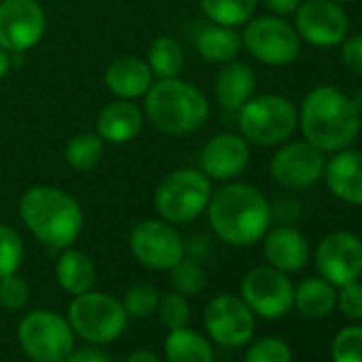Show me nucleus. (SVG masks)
<instances>
[{
  "mask_svg": "<svg viewBox=\"0 0 362 362\" xmlns=\"http://www.w3.org/2000/svg\"><path fill=\"white\" fill-rule=\"evenodd\" d=\"M332 3H337V5H343V3H351V0H332Z\"/></svg>",
  "mask_w": 362,
  "mask_h": 362,
  "instance_id": "obj_43",
  "label": "nucleus"
},
{
  "mask_svg": "<svg viewBox=\"0 0 362 362\" xmlns=\"http://www.w3.org/2000/svg\"><path fill=\"white\" fill-rule=\"evenodd\" d=\"M264 256L271 267L284 273H296L309 260V245L296 228L277 226L264 239Z\"/></svg>",
  "mask_w": 362,
  "mask_h": 362,
  "instance_id": "obj_20",
  "label": "nucleus"
},
{
  "mask_svg": "<svg viewBox=\"0 0 362 362\" xmlns=\"http://www.w3.org/2000/svg\"><path fill=\"white\" fill-rule=\"evenodd\" d=\"M69 324L81 339L107 345L122 337L128 326V313L115 296L90 290L75 296L69 305Z\"/></svg>",
  "mask_w": 362,
  "mask_h": 362,
  "instance_id": "obj_7",
  "label": "nucleus"
},
{
  "mask_svg": "<svg viewBox=\"0 0 362 362\" xmlns=\"http://www.w3.org/2000/svg\"><path fill=\"white\" fill-rule=\"evenodd\" d=\"M243 47L262 64L286 66L300 54V37L296 28L279 18H256L245 24L241 35Z\"/></svg>",
  "mask_w": 362,
  "mask_h": 362,
  "instance_id": "obj_9",
  "label": "nucleus"
},
{
  "mask_svg": "<svg viewBox=\"0 0 362 362\" xmlns=\"http://www.w3.org/2000/svg\"><path fill=\"white\" fill-rule=\"evenodd\" d=\"M105 156V141L98 132H81L66 143L64 160L71 168L86 173L98 166Z\"/></svg>",
  "mask_w": 362,
  "mask_h": 362,
  "instance_id": "obj_28",
  "label": "nucleus"
},
{
  "mask_svg": "<svg viewBox=\"0 0 362 362\" xmlns=\"http://www.w3.org/2000/svg\"><path fill=\"white\" fill-rule=\"evenodd\" d=\"M320 275L332 286H345L362 277V241L360 237L337 230L326 235L315 252Z\"/></svg>",
  "mask_w": 362,
  "mask_h": 362,
  "instance_id": "obj_14",
  "label": "nucleus"
},
{
  "mask_svg": "<svg viewBox=\"0 0 362 362\" xmlns=\"http://www.w3.org/2000/svg\"><path fill=\"white\" fill-rule=\"evenodd\" d=\"M56 277L60 288L71 294L79 296L90 292L96 284V267L94 262L79 250H64L56 264Z\"/></svg>",
  "mask_w": 362,
  "mask_h": 362,
  "instance_id": "obj_23",
  "label": "nucleus"
},
{
  "mask_svg": "<svg viewBox=\"0 0 362 362\" xmlns=\"http://www.w3.org/2000/svg\"><path fill=\"white\" fill-rule=\"evenodd\" d=\"M303 0H264V5L275 13V16H290L298 9Z\"/></svg>",
  "mask_w": 362,
  "mask_h": 362,
  "instance_id": "obj_40",
  "label": "nucleus"
},
{
  "mask_svg": "<svg viewBox=\"0 0 362 362\" xmlns=\"http://www.w3.org/2000/svg\"><path fill=\"white\" fill-rule=\"evenodd\" d=\"M47 30V16L37 0L0 3V47L9 54L33 49Z\"/></svg>",
  "mask_w": 362,
  "mask_h": 362,
  "instance_id": "obj_12",
  "label": "nucleus"
},
{
  "mask_svg": "<svg viewBox=\"0 0 362 362\" xmlns=\"http://www.w3.org/2000/svg\"><path fill=\"white\" fill-rule=\"evenodd\" d=\"M143 128V111L132 100L117 98L100 109L96 119V132L105 143H128Z\"/></svg>",
  "mask_w": 362,
  "mask_h": 362,
  "instance_id": "obj_21",
  "label": "nucleus"
},
{
  "mask_svg": "<svg viewBox=\"0 0 362 362\" xmlns=\"http://www.w3.org/2000/svg\"><path fill=\"white\" fill-rule=\"evenodd\" d=\"M360 113L356 103L332 86L313 88L298 113L300 130L322 153H334L354 143L360 132Z\"/></svg>",
  "mask_w": 362,
  "mask_h": 362,
  "instance_id": "obj_2",
  "label": "nucleus"
},
{
  "mask_svg": "<svg viewBox=\"0 0 362 362\" xmlns=\"http://www.w3.org/2000/svg\"><path fill=\"white\" fill-rule=\"evenodd\" d=\"M64 362H111V358L107 351L92 345V347H81V349L71 351Z\"/></svg>",
  "mask_w": 362,
  "mask_h": 362,
  "instance_id": "obj_39",
  "label": "nucleus"
},
{
  "mask_svg": "<svg viewBox=\"0 0 362 362\" xmlns=\"http://www.w3.org/2000/svg\"><path fill=\"white\" fill-rule=\"evenodd\" d=\"M9 69H11V54L0 47V81L7 77Z\"/></svg>",
  "mask_w": 362,
  "mask_h": 362,
  "instance_id": "obj_42",
  "label": "nucleus"
},
{
  "mask_svg": "<svg viewBox=\"0 0 362 362\" xmlns=\"http://www.w3.org/2000/svg\"><path fill=\"white\" fill-rule=\"evenodd\" d=\"M24 262V241L18 230L0 224V279L20 271Z\"/></svg>",
  "mask_w": 362,
  "mask_h": 362,
  "instance_id": "obj_31",
  "label": "nucleus"
},
{
  "mask_svg": "<svg viewBox=\"0 0 362 362\" xmlns=\"http://www.w3.org/2000/svg\"><path fill=\"white\" fill-rule=\"evenodd\" d=\"M132 256L151 271H168L186 256L184 241L166 220H143L130 233Z\"/></svg>",
  "mask_w": 362,
  "mask_h": 362,
  "instance_id": "obj_11",
  "label": "nucleus"
},
{
  "mask_svg": "<svg viewBox=\"0 0 362 362\" xmlns=\"http://www.w3.org/2000/svg\"><path fill=\"white\" fill-rule=\"evenodd\" d=\"M203 13L222 26H243L252 20L258 0H199Z\"/></svg>",
  "mask_w": 362,
  "mask_h": 362,
  "instance_id": "obj_29",
  "label": "nucleus"
},
{
  "mask_svg": "<svg viewBox=\"0 0 362 362\" xmlns=\"http://www.w3.org/2000/svg\"><path fill=\"white\" fill-rule=\"evenodd\" d=\"M241 47H243L241 35L235 28L222 24H211L203 28L197 37V49L201 58L216 64H226L235 60Z\"/></svg>",
  "mask_w": 362,
  "mask_h": 362,
  "instance_id": "obj_24",
  "label": "nucleus"
},
{
  "mask_svg": "<svg viewBox=\"0 0 362 362\" xmlns=\"http://www.w3.org/2000/svg\"><path fill=\"white\" fill-rule=\"evenodd\" d=\"M209 224L214 233L228 245L245 247L260 241L273 218V209L262 192L250 184H226L211 194Z\"/></svg>",
  "mask_w": 362,
  "mask_h": 362,
  "instance_id": "obj_1",
  "label": "nucleus"
},
{
  "mask_svg": "<svg viewBox=\"0 0 362 362\" xmlns=\"http://www.w3.org/2000/svg\"><path fill=\"white\" fill-rule=\"evenodd\" d=\"M211 179L199 168H177L168 173L153 194L156 211L170 224L197 220L209 205Z\"/></svg>",
  "mask_w": 362,
  "mask_h": 362,
  "instance_id": "obj_5",
  "label": "nucleus"
},
{
  "mask_svg": "<svg viewBox=\"0 0 362 362\" xmlns=\"http://www.w3.org/2000/svg\"><path fill=\"white\" fill-rule=\"evenodd\" d=\"M254 90H256V75L243 62L230 60L218 73L216 92L220 103L230 111H239L254 96Z\"/></svg>",
  "mask_w": 362,
  "mask_h": 362,
  "instance_id": "obj_22",
  "label": "nucleus"
},
{
  "mask_svg": "<svg viewBox=\"0 0 362 362\" xmlns=\"http://www.w3.org/2000/svg\"><path fill=\"white\" fill-rule=\"evenodd\" d=\"M328 190L349 205H362V151L341 149L324 166Z\"/></svg>",
  "mask_w": 362,
  "mask_h": 362,
  "instance_id": "obj_18",
  "label": "nucleus"
},
{
  "mask_svg": "<svg viewBox=\"0 0 362 362\" xmlns=\"http://www.w3.org/2000/svg\"><path fill=\"white\" fill-rule=\"evenodd\" d=\"M20 216L26 228L54 250L71 247L83 228L79 203L69 192L54 186L30 188L20 201Z\"/></svg>",
  "mask_w": 362,
  "mask_h": 362,
  "instance_id": "obj_3",
  "label": "nucleus"
},
{
  "mask_svg": "<svg viewBox=\"0 0 362 362\" xmlns=\"http://www.w3.org/2000/svg\"><path fill=\"white\" fill-rule=\"evenodd\" d=\"M294 28L303 41L315 47H334L347 37V16L332 0H305L294 11Z\"/></svg>",
  "mask_w": 362,
  "mask_h": 362,
  "instance_id": "obj_15",
  "label": "nucleus"
},
{
  "mask_svg": "<svg viewBox=\"0 0 362 362\" xmlns=\"http://www.w3.org/2000/svg\"><path fill=\"white\" fill-rule=\"evenodd\" d=\"M324 153L307 141L288 143L271 158V175L281 188L305 190L324 175Z\"/></svg>",
  "mask_w": 362,
  "mask_h": 362,
  "instance_id": "obj_16",
  "label": "nucleus"
},
{
  "mask_svg": "<svg viewBox=\"0 0 362 362\" xmlns=\"http://www.w3.org/2000/svg\"><path fill=\"white\" fill-rule=\"evenodd\" d=\"M337 292L324 277H309L294 288V307L305 317H324L334 309Z\"/></svg>",
  "mask_w": 362,
  "mask_h": 362,
  "instance_id": "obj_26",
  "label": "nucleus"
},
{
  "mask_svg": "<svg viewBox=\"0 0 362 362\" xmlns=\"http://www.w3.org/2000/svg\"><path fill=\"white\" fill-rule=\"evenodd\" d=\"M205 328L218 345L228 349L241 347L254 334V311L243 298L235 294H220L205 309Z\"/></svg>",
  "mask_w": 362,
  "mask_h": 362,
  "instance_id": "obj_13",
  "label": "nucleus"
},
{
  "mask_svg": "<svg viewBox=\"0 0 362 362\" xmlns=\"http://www.w3.org/2000/svg\"><path fill=\"white\" fill-rule=\"evenodd\" d=\"M337 305L343 315L351 320H362V284L351 281L341 286V292L337 294Z\"/></svg>",
  "mask_w": 362,
  "mask_h": 362,
  "instance_id": "obj_37",
  "label": "nucleus"
},
{
  "mask_svg": "<svg viewBox=\"0 0 362 362\" xmlns=\"http://www.w3.org/2000/svg\"><path fill=\"white\" fill-rule=\"evenodd\" d=\"M145 115L158 132L181 136L207 122L209 103L197 86L184 79H158L145 94Z\"/></svg>",
  "mask_w": 362,
  "mask_h": 362,
  "instance_id": "obj_4",
  "label": "nucleus"
},
{
  "mask_svg": "<svg viewBox=\"0 0 362 362\" xmlns=\"http://www.w3.org/2000/svg\"><path fill=\"white\" fill-rule=\"evenodd\" d=\"M358 124H360V132H362V113H360V122Z\"/></svg>",
  "mask_w": 362,
  "mask_h": 362,
  "instance_id": "obj_44",
  "label": "nucleus"
},
{
  "mask_svg": "<svg viewBox=\"0 0 362 362\" xmlns=\"http://www.w3.org/2000/svg\"><path fill=\"white\" fill-rule=\"evenodd\" d=\"M170 273V286L175 288V292L184 294V296H197L205 290L207 286V275L205 269L192 260V258H181L175 267L168 269Z\"/></svg>",
  "mask_w": 362,
  "mask_h": 362,
  "instance_id": "obj_30",
  "label": "nucleus"
},
{
  "mask_svg": "<svg viewBox=\"0 0 362 362\" xmlns=\"http://www.w3.org/2000/svg\"><path fill=\"white\" fill-rule=\"evenodd\" d=\"M241 298L254 315L277 320L294 307V286L284 271L271 264L256 267L243 277Z\"/></svg>",
  "mask_w": 362,
  "mask_h": 362,
  "instance_id": "obj_10",
  "label": "nucleus"
},
{
  "mask_svg": "<svg viewBox=\"0 0 362 362\" xmlns=\"http://www.w3.org/2000/svg\"><path fill=\"white\" fill-rule=\"evenodd\" d=\"M250 164V145L241 134L222 132L207 141L201 156V170L209 179L230 181Z\"/></svg>",
  "mask_w": 362,
  "mask_h": 362,
  "instance_id": "obj_17",
  "label": "nucleus"
},
{
  "mask_svg": "<svg viewBox=\"0 0 362 362\" xmlns=\"http://www.w3.org/2000/svg\"><path fill=\"white\" fill-rule=\"evenodd\" d=\"M160 303V292L156 290V286L151 284H134L126 296H124V309L130 317H139L145 320L151 313H156Z\"/></svg>",
  "mask_w": 362,
  "mask_h": 362,
  "instance_id": "obj_32",
  "label": "nucleus"
},
{
  "mask_svg": "<svg viewBox=\"0 0 362 362\" xmlns=\"http://www.w3.org/2000/svg\"><path fill=\"white\" fill-rule=\"evenodd\" d=\"M126 362H160V358L149 349H136L126 358Z\"/></svg>",
  "mask_w": 362,
  "mask_h": 362,
  "instance_id": "obj_41",
  "label": "nucleus"
},
{
  "mask_svg": "<svg viewBox=\"0 0 362 362\" xmlns=\"http://www.w3.org/2000/svg\"><path fill=\"white\" fill-rule=\"evenodd\" d=\"M73 334L69 320L47 309L28 313L18 328V341L35 362H64L75 345Z\"/></svg>",
  "mask_w": 362,
  "mask_h": 362,
  "instance_id": "obj_8",
  "label": "nucleus"
},
{
  "mask_svg": "<svg viewBox=\"0 0 362 362\" xmlns=\"http://www.w3.org/2000/svg\"><path fill=\"white\" fill-rule=\"evenodd\" d=\"M245 362H292V351L288 343L275 337L258 339L245 354Z\"/></svg>",
  "mask_w": 362,
  "mask_h": 362,
  "instance_id": "obj_35",
  "label": "nucleus"
},
{
  "mask_svg": "<svg viewBox=\"0 0 362 362\" xmlns=\"http://www.w3.org/2000/svg\"><path fill=\"white\" fill-rule=\"evenodd\" d=\"M156 311L160 315V322L168 330L186 328V324L190 320V305H188L186 296L179 294V292H170L166 296H160V303H158Z\"/></svg>",
  "mask_w": 362,
  "mask_h": 362,
  "instance_id": "obj_33",
  "label": "nucleus"
},
{
  "mask_svg": "<svg viewBox=\"0 0 362 362\" xmlns=\"http://www.w3.org/2000/svg\"><path fill=\"white\" fill-rule=\"evenodd\" d=\"M341 58L349 71L362 75V33H358L349 39H343Z\"/></svg>",
  "mask_w": 362,
  "mask_h": 362,
  "instance_id": "obj_38",
  "label": "nucleus"
},
{
  "mask_svg": "<svg viewBox=\"0 0 362 362\" xmlns=\"http://www.w3.org/2000/svg\"><path fill=\"white\" fill-rule=\"evenodd\" d=\"M184 64H186L184 47L173 37H158L147 52V66L158 79L179 77V73L184 71Z\"/></svg>",
  "mask_w": 362,
  "mask_h": 362,
  "instance_id": "obj_27",
  "label": "nucleus"
},
{
  "mask_svg": "<svg viewBox=\"0 0 362 362\" xmlns=\"http://www.w3.org/2000/svg\"><path fill=\"white\" fill-rule=\"evenodd\" d=\"M151 83H153V73L147 66V62L132 56H122L113 60L105 71L107 90L124 100H134L145 96Z\"/></svg>",
  "mask_w": 362,
  "mask_h": 362,
  "instance_id": "obj_19",
  "label": "nucleus"
},
{
  "mask_svg": "<svg viewBox=\"0 0 362 362\" xmlns=\"http://www.w3.org/2000/svg\"><path fill=\"white\" fill-rule=\"evenodd\" d=\"M332 362H362V326H347L334 337Z\"/></svg>",
  "mask_w": 362,
  "mask_h": 362,
  "instance_id": "obj_34",
  "label": "nucleus"
},
{
  "mask_svg": "<svg viewBox=\"0 0 362 362\" xmlns=\"http://www.w3.org/2000/svg\"><path fill=\"white\" fill-rule=\"evenodd\" d=\"M164 354L166 362H216L209 341L190 328L168 330V337L164 339Z\"/></svg>",
  "mask_w": 362,
  "mask_h": 362,
  "instance_id": "obj_25",
  "label": "nucleus"
},
{
  "mask_svg": "<svg viewBox=\"0 0 362 362\" xmlns=\"http://www.w3.org/2000/svg\"><path fill=\"white\" fill-rule=\"evenodd\" d=\"M28 300H30V286L24 277L13 273L0 279V305L11 311H20L28 305Z\"/></svg>",
  "mask_w": 362,
  "mask_h": 362,
  "instance_id": "obj_36",
  "label": "nucleus"
},
{
  "mask_svg": "<svg viewBox=\"0 0 362 362\" xmlns=\"http://www.w3.org/2000/svg\"><path fill=\"white\" fill-rule=\"evenodd\" d=\"M296 126L298 111L294 103L277 94L252 96L239 109L241 136L254 145H281L294 134Z\"/></svg>",
  "mask_w": 362,
  "mask_h": 362,
  "instance_id": "obj_6",
  "label": "nucleus"
}]
</instances>
